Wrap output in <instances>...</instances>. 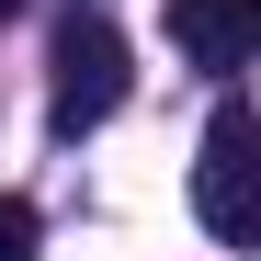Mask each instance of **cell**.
<instances>
[{"mask_svg": "<svg viewBox=\"0 0 261 261\" xmlns=\"http://www.w3.org/2000/svg\"><path fill=\"white\" fill-rule=\"evenodd\" d=\"M261 137H250V102L227 91V102H216L204 114V159H193V216H204V239H250L261 227V159H250Z\"/></svg>", "mask_w": 261, "mask_h": 261, "instance_id": "6da1fadb", "label": "cell"}, {"mask_svg": "<svg viewBox=\"0 0 261 261\" xmlns=\"http://www.w3.org/2000/svg\"><path fill=\"white\" fill-rule=\"evenodd\" d=\"M125 102V34L102 12H68L57 23V91H46V125L57 137H91V125H114Z\"/></svg>", "mask_w": 261, "mask_h": 261, "instance_id": "7a4b0ae2", "label": "cell"}, {"mask_svg": "<svg viewBox=\"0 0 261 261\" xmlns=\"http://www.w3.org/2000/svg\"><path fill=\"white\" fill-rule=\"evenodd\" d=\"M170 46H182L193 68H250V46H261V0H170Z\"/></svg>", "mask_w": 261, "mask_h": 261, "instance_id": "3957f363", "label": "cell"}, {"mask_svg": "<svg viewBox=\"0 0 261 261\" xmlns=\"http://www.w3.org/2000/svg\"><path fill=\"white\" fill-rule=\"evenodd\" d=\"M0 261H34V204L0 193Z\"/></svg>", "mask_w": 261, "mask_h": 261, "instance_id": "277c9868", "label": "cell"}, {"mask_svg": "<svg viewBox=\"0 0 261 261\" xmlns=\"http://www.w3.org/2000/svg\"><path fill=\"white\" fill-rule=\"evenodd\" d=\"M12 12H23V0H0V23H12Z\"/></svg>", "mask_w": 261, "mask_h": 261, "instance_id": "5b68a950", "label": "cell"}]
</instances>
